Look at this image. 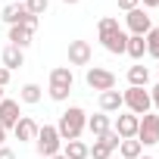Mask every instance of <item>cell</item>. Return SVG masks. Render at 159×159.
<instances>
[{
    "label": "cell",
    "instance_id": "cell-27",
    "mask_svg": "<svg viewBox=\"0 0 159 159\" xmlns=\"http://www.w3.org/2000/svg\"><path fill=\"white\" fill-rule=\"evenodd\" d=\"M7 84H10V69L0 66V88H7Z\"/></svg>",
    "mask_w": 159,
    "mask_h": 159
},
{
    "label": "cell",
    "instance_id": "cell-18",
    "mask_svg": "<svg viewBox=\"0 0 159 159\" xmlns=\"http://www.w3.org/2000/svg\"><path fill=\"white\" fill-rule=\"evenodd\" d=\"M109 128H112V122H109V116H106V112L88 116V131L94 134V140H97V137H103V134H106Z\"/></svg>",
    "mask_w": 159,
    "mask_h": 159
},
{
    "label": "cell",
    "instance_id": "cell-33",
    "mask_svg": "<svg viewBox=\"0 0 159 159\" xmlns=\"http://www.w3.org/2000/svg\"><path fill=\"white\" fill-rule=\"evenodd\" d=\"M62 3H78V0H62Z\"/></svg>",
    "mask_w": 159,
    "mask_h": 159
},
{
    "label": "cell",
    "instance_id": "cell-32",
    "mask_svg": "<svg viewBox=\"0 0 159 159\" xmlns=\"http://www.w3.org/2000/svg\"><path fill=\"white\" fill-rule=\"evenodd\" d=\"M50 159H66V156H62V153H56V156H50Z\"/></svg>",
    "mask_w": 159,
    "mask_h": 159
},
{
    "label": "cell",
    "instance_id": "cell-10",
    "mask_svg": "<svg viewBox=\"0 0 159 159\" xmlns=\"http://www.w3.org/2000/svg\"><path fill=\"white\" fill-rule=\"evenodd\" d=\"M125 25H128V34H140V38H143V34L153 28V19H150L147 10L137 7V10H131V13L125 16Z\"/></svg>",
    "mask_w": 159,
    "mask_h": 159
},
{
    "label": "cell",
    "instance_id": "cell-22",
    "mask_svg": "<svg viewBox=\"0 0 159 159\" xmlns=\"http://www.w3.org/2000/svg\"><path fill=\"white\" fill-rule=\"evenodd\" d=\"M41 97H44V88H41V84H34V81L22 84V91H19V100H22V103H28V106L41 103Z\"/></svg>",
    "mask_w": 159,
    "mask_h": 159
},
{
    "label": "cell",
    "instance_id": "cell-31",
    "mask_svg": "<svg viewBox=\"0 0 159 159\" xmlns=\"http://www.w3.org/2000/svg\"><path fill=\"white\" fill-rule=\"evenodd\" d=\"M3 140H7V131H3V128H0V147H3Z\"/></svg>",
    "mask_w": 159,
    "mask_h": 159
},
{
    "label": "cell",
    "instance_id": "cell-15",
    "mask_svg": "<svg viewBox=\"0 0 159 159\" xmlns=\"http://www.w3.org/2000/svg\"><path fill=\"white\" fill-rule=\"evenodd\" d=\"M62 156L66 159H91V143H84V140H66L62 143Z\"/></svg>",
    "mask_w": 159,
    "mask_h": 159
},
{
    "label": "cell",
    "instance_id": "cell-16",
    "mask_svg": "<svg viewBox=\"0 0 159 159\" xmlns=\"http://www.w3.org/2000/svg\"><path fill=\"white\" fill-rule=\"evenodd\" d=\"M128 84H131V88H147V84H150V69H147L143 62L128 66Z\"/></svg>",
    "mask_w": 159,
    "mask_h": 159
},
{
    "label": "cell",
    "instance_id": "cell-24",
    "mask_svg": "<svg viewBox=\"0 0 159 159\" xmlns=\"http://www.w3.org/2000/svg\"><path fill=\"white\" fill-rule=\"evenodd\" d=\"M143 41H147V53L159 62V28H150V31L143 34Z\"/></svg>",
    "mask_w": 159,
    "mask_h": 159
},
{
    "label": "cell",
    "instance_id": "cell-23",
    "mask_svg": "<svg viewBox=\"0 0 159 159\" xmlns=\"http://www.w3.org/2000/svg\"><path fill=\"white\" fill-rule=\"evenodd\" d=\"M119 153H122V159H140L143 156V147H140L137 137H131V140H122L119 143Z\"/></svg>",
    "mask_w": 159,
    "mask_h": 159
},
{
    "label": "cell",
    "instance_id": "cell-26",
    "mask_svg": "<svg viewBox=\"0 0 159 159\" xmlns=\"http://www.w3.org/2000/svg\"><path fill=\"white\" fill-rule=\"evenodd\" d=\"M137 3H140V0H119V10L131 13V10H137Z\"/></svg>",
    "mask_w": 159,
    "mask_h": 159
},
{
    "label": "cell",
    "instance_id": "cell-1",
    "mask_svg": "<svg viewBox=\"0 0 159 159\" xmlns=\"http://www.w3.org/2000/svg\"><path fill=\"white\" fill-rule=\"evenodd\" d=\"M97 38H100V44H103L109 53H116V56H122V53H125L128 31L119 25V19H112V16H103V19L97 22Z\"/></svg>",
    "mask_w": 159,
    "mask_h": 159
},
{
    "label": "cell",
    "instance_id": "cell-29",
    "mask_svg": "<svg viewBox=\"0 0 159 159\" xmlns=\"http://www.w3.org/2000/svg\"><path fill=\"white\" fill-rule=\"evenodd\" d=\"M0 159H16V153L10 147H0Z\"/></svg>",
    "mask_w": 159,
    "mask_h": 159
},
{
    "label": "cell",
    "instance_id": "cell-17",
    "mask_svg": "<svg viewBox=\"0 0 159 159\" xmlns=\"http://www.w3.org/2000/svg\"><path fill=\"white\" fill-rule=\"evenodd\" d=\"M31 38H34L31 28H25V25H10V44H13V47L25 50V47L31 44Z\"/></svg>",
    "mask_w": 159,
    "mask_h": 159
},
{
    "label": "cell",
    "instance_id": "cell-35",
    "mask_svg": "<svg viewBox=\"0 0 159 159\" xmlns=\"http://www.w3.org/2000/svg\"><path fill=\"white\" fill-rule=\"evenodd\" d=\"M0 100H3V88H0Z\"/></svg>",
    "mask_w": 159,
    "mask_h": 159
},
{
    "label": "cell",
    "instance_id": "cell-5",
    "mask_svg": "<svg viewBox=\"0 0 159 159\" xmlns=\"http://www.w3.org/2000/svg\"><path fill=\"white\" fill-rule=\"evenodd\" d=\"M122 103H125V109L128 112H134V116H147L150 112V91L147 88H131L128 84V91L122 94Z\"/></svg>",
    "mask_w": 159,
    "mask_h": 159
},
{
    "label": "cell",
    "instance_id": "cell-11",
    "mask_svg": "<svg viewBox=\"0 0 159 159\" xmlns=\"http://www.w3.org/2000/svg\"><path fill=\"white\" fill-rule=\"evenodd\" d=\"M137 125H140V116H134V112H122V116L112 122V131H116L122 140H131V137H137Z\"/></svg>",
    "mask_w": 159,
    "mask_h": 159
},
{
    "label": "cell",
    "instance_id": "cell-7",
    "mask_svg": "<svg viewBox=\"0 0 159 159\" xmlns=\"http://www.w3.org/2000/svg\"><path fill=\"white\" fill-rule=\"evenodd\" d=\"M3 22L7 25H25V28H38V16H31L28 10H25V3H10V7H3Z\"/></svg>",
    "mask_w": 159,
    "mask_h": 159
},
{
    "label": "cell",
    "instance_id": "cell-21",
    "mask_svg": "<svg viewBox=\"0 0 159 159\" xmlns=\"http://www.w3.org/2000/svg\"><path fill=\"white\" fill-rule=\"evenodd\" d=\"M125 53L134 59V62H140L143 59V53H147V41L140 38V34H128V44H125Z\"/></svg>",
    "mask_w": 159,
    "mask_h": 159
},
{
    "label": "cell",
    "instance_id": "cell-19",
    "mask_svg": "<svg viewBox=\"0 0 159 159\" xmlns=\"http://www.w3.org/2000/svg\"><path fill=\"white\" fill-rule=\"evenodd\" d=\"M0 59H3V69H19V66H25V50H19V47H3V53H0Z\"/></svg>",
    "mask_w": 159,
    "mask_h": 159
},
{
    "label": "cell",
    "instance_id": "cell-12",
    "mask_svg": "<svg viewBox=\"0 0 159 159\" xmlns=\"http://www.w3.org/2000/svg\"><path fill=\"white\" fill-rule=\"evenodd\" d=\"M94 50L88 41H69V66H91Z\"/></svg>",
    "mask_w": 159,
    "mask_h": 159
},
{
    "label": "cell",
    "instance_id": "cell-25",
    "mask_svg": "<svg viewBox=\"0 0 159 159\" xmlns=\"http://www.w3.org/2000/svg\"><path fill=\"white\" fill-rule=\"evenodd\" d=\"M47 7H50V0H25V10H28L31 16H38V19L47 13Z\"/></svg>",
    "mask_w": 159,
    "mask_h": 159
},
{
    "label": "cell",
    "instance_id": "cell-36",
    "mask_svg": "<svg viewBox=\"0 0 159 159\" xmlns=\"http://www.w3.org/2000/svg\"><path fill=\"white\" fill-rule=\"evenodd\" d=\"M140 159H153V156H140Z\"/></svg>",
    "mask_w": 159,
    "mask_h": 159
},
{
    "label": "cell",
    "instance_id": "cell-14",
    "mask_svg": "<svg viewBox=\"0 0 159 159\" xmlns=\"http://www.w3.org/2000/svg\"><path fill=\"white\" fill-rule=\"evenodd\" d=\"M38 128H41V125H38L34 119L22 116V119H19V122L13 125V134H16V140L22 143V140H34V137H38Z\"/></svg>",
    "mask_w": 159,
    "mask_h": 159
},
{
    "label": "cell",
    "instance_id": "cell-9",
    "mask_svg": "<svg viewBox=\"0 0 159 159\" xmlns=\"http://www.w3.org/2000/svg\"><path fill=\"white\" fill-rule=\"evenodd\" d=\"M119 143H122V137L109 128L103 137H97V140L91 143V156H94V159H109V156H112V150H119Z\"/></svg>",
    "mask_w": 159,
    "mask_h": 159
},
{
    "label": "cell",
    "instance_id": "cell-8",
    "mask_svg": "<svg viewBox=\"0 0 159 159\" xmlns=\"http://www.w3.org/2000/svg\"><path fill=\"white\" fill-rule=\"evenodd\" d=\"M137 140H140V147H153V143H159V116H156V112L140 116V125H137Z\"/></svg>",
    "mask_w": 159,
    "mask_h": 159
},
{
    "label": "cell",
    "instance_id": "cell-3",
    "mask_svg": "<svg viewBox=\"0 0 159 159\" xmlns=\"http://www.w3.org/2000/svg\"><path fill=\"white\" fill-rule=\"evenodd\" d=\"M72 88H75L72 66H56V69L50 72V88H47L50 100H56V103H66V100H69V94H72Z\"/></svg>",
    "mask_w": 159,
    "mask_h": 159
},
{
    "label": "cell",
    "instance_id": "cell-4",
    "mask_svg": "<svg viewBox=\"0 0 159 159\" xmlns=\"http://www.w3.org/2000/svg\"><path fill=\"white\" fill-rule=\"evenodd\" d=\"M34 147H38V153H41L44 159L62 153V137H59L56 125H41V128H38V137H34Z\"/></svg>",
    "mask_w": 159,
    "mask_h": 159
},
{
    "label": "cell",
    "instance_id": "cell-13",
    "mask_svg": "<svg viewBox=\"0 0 159 159\" xmlns=\"http://www.w3.org/2000/svg\"><path fill=\"white\" fill-rule=\"evenodd\" d=\"M19 119H22V112H19V100L3 97V100H0V128H3V131H10Z\"/></svg>",
    "mask_w": 159,
    "mask_h": 159
},
{
    "label": "cell",
    "instance_id": "cell-6",
    "mask_svg": "<svg viewBox=\"0 0 159 159\" xmlns=\"http://www.w3.org/2000/svg\"><path fill=\"white\" fill-rule=\"evenodd\" d=\"M84 81H88V88L91 91H116V75L109 72V69H103V66H91L88 72H84Z\"/></svg>",
    "mask_w": 159,
    "mask_h": 159
},
{
    "label": "cell",
    "instance_id": "cell-34",
    "mask_svg": "<svg viewBox=\"0 0 159 159\" xmlns=\"http://www.w3.org/2000/svg\"><path fill=\"white\" fill-rule=\"evenodd\" d=\"M13 3H25V0H13Z\"/></svg>",
    "mask_w": 159,
    "mask_h": 159
},
{
    "label": "cell",
    "instance_id": "cell-30",
    "mask_svg": "<svg viewBox=\"0 0 159 159\" xmlns=\"http://www.w3.org/2000/svg\"><path fill=\"white\" fill-rule=\"evenodd\" d=\"M143 7H147V10H156V7H159V0H143Z\"/></svg>",
    "mask_w": 159,
    "mask_h": 159
},
{
    "label": "cell",
    "instance_id": "cell-37",
    "mask_svg": "<svg viewBox=\"0 0 159 159\" xmlns=\"http://www.w3.org/2000/svg\"><path fill=\"white\" fill-rule=\"evenodd\" d=\"M156 72H159V66H156Z\"/></svg>",
    "mask_w": 159,
    "mask_h": 159
},
{
    "label": "cell",
    "instance_id": "cell-2",
    "mask_svg": "<svg viewBox=\"0 0 159 159\" xmlns=\"http://www.w3.org/2000/svg\"><path fill=\"white\" fill-rule=\"evenodd\" d=\"M56 131H59L62 143H66V140H81V134L88 131V112H84L81 106H69V109L59 116Z\"/></svg>",
    "mask_w": 159,
    "mask_h": 159
},
{
    "label": "cell",
    "instance_id": "cell-28",
    "mask_svg": "<svg viewBox=\"0 0 159 159\" xmlns=\"http://www.w3.org/2000/svg\"><path fill=\"white\" fill-rule=\"evenodd\" d=\"M150 103H153V106H156V109H159V84H156V88H153V91H150Z\"/></svg>",
    "mask_w": 159,
    "mask_h": 159
},
{
    "label": "cell",
    "instance_id": "cell-20",
    "mask_svg": "<svg viewBox=\"0 0 159 159\" xmlns=\"http://www.w3.org/2000/svg\"><path fill=\"white\" fill-rule=\"evenodd\" d=\"M122 106H125V103H122V94H119V91H103V94H100V112L109 116V112H119Z\"/></svg>",
    "mask_w": 159,
    "mask_h": 159
}]
</instances>
